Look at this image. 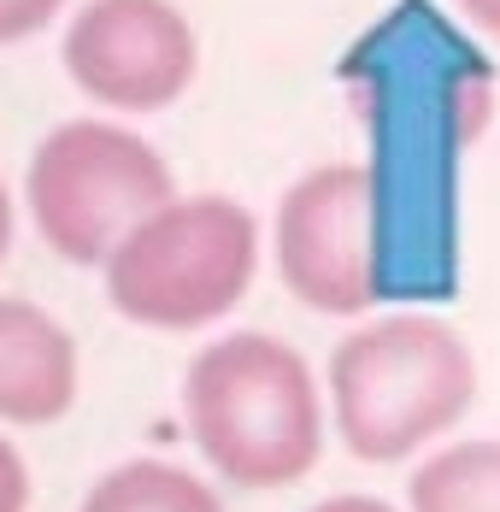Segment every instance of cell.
<instances>
[{
  "mask_svg": "<svg viewBox=\"0 0 500 512\" xmlns=\"http://www.w3.org/2000/svg\"><path fill=\"white\" fill-rule=\"evenodd\" d=\"M183 424L218 483L271 495L312 477L324 454V389L295 342L230 330L189 359Z\"/></svg>",
  "mask_w": 500,
  "mask_h": 512,
  "instance_id": "cell-1",
  "label": "cell"
},
{
  "mask_svg": "<svg viewBox=\"0 0 500 512\" xmlns=\"http://www.w3.org/2000/svg\"><path fill=\"white\" fill-rule=\"evenodd\" d=\"M77 512H224V495L177 460H124L89 483Z\"/></svg>",
  "mask_w": 500,
  "mask_h": 512,
  "instance_id": "cell-9",
  "label": "cell"
},
{
  "mask_svg": "<svg viewBox=\"0 0 500 512\" xmlns=\"http://www.w3.org/2000/svg\"><path fill=\"white\" fill-rule=\"evenodd\" d=\"M306 512H400V507L377 501V495H330V501H312Z\"/></svg>",
  "mask_w": 500,
  "mask_h": 512,
  "instance_id": "cell-13",
  "label": "cell"
},
{
  "mask_svg": "<svg viewBox=\"0 0 500 512\" xmlns=\"http://www.w3.org/2000/svg\"><path fill=\"white\" fill-rule=\"evenodd\" d=\"M377 236L383 201L359 159H330L300 171L271 218V265L306 312L365 318L377 307Z\"/></svg>",
  "mask_w": 500,
  "mask_h": 512,
  "instance_id": "cell-5",
  "label": "cell"
},
{
  "mask_svg": "<svg viewBox=\"0 0 500 512\" xmlns=\"http://www.w3.org/2000/svg\"><path fill=\"white\" fill-rule=\"evenodd\" d=\"M59 65L112 118H153L200 77V36L177 0H83L65 18Z\"/></svg>",
  "mask_w": 500,
  "mask_h": 512,
  "instance_id": "cell-6",
  "label": "cell"
},
{
  "mask_svg": "<svg viewBox=\"0 0 500 512\" xmlns=\"http://www.w3.org/2000/svg\"><path fill=\"white\" fill-rule=\"evenodd\" d=\"M259 277V218L236 195H171L100 259L118 318L142 330H206Z\"/></svg>",
  "mask_w": 500,
  "mask_h": 512,
  "instance_id": "cell-3",
  "label": "cell"
},
{
  "mask_svg": "<svg viewBox=\"0 0 500 512\" xmlns=\"http://www.w3.org/2000/svg\"><path fill=\"white\" fill-rule=\"evenodd\" d=\"M71 0H0V48H18L65 18Z\"/></svg>",
  "mask_w": 500,
  "mask_h": 512,
  "instance_id": "cell-10",
  "label": "cell"
},
{
  "mask_svg": "<svg viewBox=\"0 0 500 512\" xmlns=\"http://www.w3.org/2000/svg\"><path fill=\"white\" fill-rule=\"evenodd\" d=\"M459 12L471 18V30H483L489 42H500V0H459Z\"/></svg>",
  "mask_w": 500,
  "mask_h": 512,
  "instance_id": "cell-12",
  "label": "cell"
},
{
  "mask_svg": "<svg viewBox=\"0 0 500 512\" xmlns=\"http://www.w3.org/2000/svg\"><path fill=\"white\" fill-rule=\"evenodd\" d=\"M477 383V354L448 318L377 312L330 354V424L353 460L400 465L471 412Z\"/></svg>",
  "mask_w": 500,
  "mask_h": 512,
  "instance_id": "cell-2",
  "label": "cell"
},
{
  "mask_svg": "<svg viewBox=\"0 0 500 512\" xmlns=\"http://www.w3.org/2000/svg\"><path fill=\"white\" fill-rule=\"evenodd\" d=\"M171 195L177 177L165 154L118 118L53 124L24 165V212L65 265H100Z\"/></svg>",
  "mask_w": 500,
  "mask_h": 512,
  "instance_id": "cell-4",
  "label": "cell"
},
{
  "mask_svg": "<svg viewBox=\"0 0 500 512\" xmlns=\"http://www.w3.org/2000/svg\"><path fill=\"white\" fill-rule=\"evenodd\" d=\"M83 359L77 336L48 307L0 295V424L42 430L77 407Z\"/></svg>",
  "mask_w": 500,
  "mask_h": 512,
  "instance_id": "cell-7",
  "label": "cell"
},
{
  "mask_svg": "<svg viewBox=\"0 0 500 512\" xmlns=\"http://www.w3.org/2000/svg\"><path fill=\"white\" fill-rule=\"evenodd\" d=\"M406 512H500V442H448L412 465Z\"/></svg>",
  "mask_w": 500,
  "mask_h": 512,
  "instance_id": "cell-8",
  "label": "cell"
},
{
  "mask_svg": "<svg viewBox=\"0 0 500 512\" xmlns=\"http://www.w3.org/2000/svg\"><path fill=\"white\" fill-rule=\"evenodd\" d=\"M12 236H18V206H12V189H6V177H0V265L12 254Z\"/></svg>",
  "mask_w": 500,
  "mask_h": 512,
  "instance_id": "cell-14",
  "label": "cell"
},
{
  "mask_svg": "<svg viewBox=\"0 0 500 512\" xmlns=\"http://www.w3.org/2000/svg\"><path fill=\"white\" fill-rule=\"evenodd\" d=\"M0 512H30V465L0 436Z\"/></svg>",
  "mask_w": 500,
  "mask_h": 512,
  "instance_id": "cell-11",
  "label": "cell"
}]
</instances>
